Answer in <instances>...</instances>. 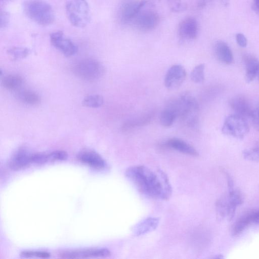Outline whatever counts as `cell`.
Instances as JSON below:
<instances>
[{"instance_id":"6da1fadb","label":"cell","mask_w":259,"mask_h":259,"mask_svg":"<svg viewBox=\"0 0 259 259\" xmlns=\"http://www.w3.org/2000/svg\"><path fill=\"white\" fill-rule=\"evenodd\" d=\"M125 175L146 196L165 200L171 195V187L167 176L161 170L156 171L144 165H135L127 168Z\"/></svg>"},{"instance_id":"7a4b0ae2","label":"cell","mask_w":259,"mask_h":259,"mask_svg":"<svg viewBox=\"0 0 259 259\" xmlns=\"http://www.w3.org/2000/svg\"><path fill=\"white\" fill-rule=\"evenodd\" d=\"M23 10L29 18L41 26H48L54 21L55 15L51 5L44 0H26Z\"/></svg>"},{"instance_id":"3957f363","label":"cell","mask_w":259,"mask_h":259,"mask_svg":"<svg viewBox=\"0 0 259 259\" xmlns=\"http://www.w3.org/2000/svg\"><path fill=\"white\" fill-rule=\"evenodd\" d=\"M228 190V193L222 196L215 203L217 216L222 220H231L237 207L243 202V195L239 190L234 188Z\"/></svg>"},{"instance_id":"277c9868","label":"cell","mask_w":259,"mask_h":259,"mask_svg":"<svg viewBox=\"0 0 259 259\" xmlns=\"http://www.w3.org/2000/svg\"><path fill=\"white\" fill-rule=\"evenodd\" d=\"M65 10L69 21L76 27H84L90 21L91 11L86 0H68Z\"/></svg>"},{"instance_id":"5b68a950","label":"cell","mask_w":259,"mask_h":259,"mask_svg":"<svg viewBox=\"0 0 259 259\" xmlns=\"http://www.w3.org/2000/svg\"><path fill=\"white\" fill-rule=\"evenodd\" d=\"M249 131L246 118L236 114L228 116L224 120L222 133L237 139H242Z\"/></svg>"},{"instance_id":"8992f818","label":"cell","mask_w":259,"mask_h":259,"mask_svg":"<svg viewBox=\"0 0 259 259\" xmlns=\"http://www.w3.org/2000/svg\"><path fill=\"white\" fill-rule=\"evenodd\" d=\"M74 72L80 78L88 81H94L104 74L105 69L98 61L84 59L74 66Z\"/></svg>"},{"instance_id":"52a82bcc","label":"cell","mask_w":259,"mask_h":259,"mask_svg":"<svg viewBox=\"0 0 259 259\" xmlns=\"http://www.w3.org/2000/svg\"><path fill=\"white\" fill-rule=\"evenodd\" d=\"M157 13L151 10H142L131 22L134 27L141 32H149L155 29L159 22Z\"/></svg>"},{"instance_id":"ba28073f","label":"cell","mask_w":259,"mask_h":259,"mask_svg":"<svg viewBox=\"0 0 259 259\" xmlns=\"http://www.w3.org/2000/svg\"><path fill=\"white\" fill-rule=\"evenodd\" d=\"M145 4L143 0H123L118 12L120 22L123 24L131 22Z\"/></svg>"},{"instance_id":"9c48e42d","label":"cell","mask_w":259,"mask_h":259,"mask_svg":"<svg viewBox=\"0 0 259 259\" xmlns=\"http://www.w3.org/2000/svg\"><path fill=\"white\" fill-rule=\"evenodd\" d=\"M50 37L52 45L65 56H71L77 52L76 46L69 38L65 37L62 31L53 32L50 34Z\"/></svg>"},{"instance_id":"30bf717a","label":"cell","mask_w":259,"mask_h":259,"mask_svg":"<svg viewBox=\"0 0 259 259\" xmlns=\"http://www.w3.org/2000/svg\"><path fill=\"white\" fill-rule=\"evenodd\" d=\"M184 67L179 64L174 65L167 70L164 77V85L169 90H174L181 85L186 77Z\"/></svg>"},{"instance_id":"8fae6325","label":"cell","mask_w":259,"mask_h":259,"mask_svg":"<svg viewBox=\"0 0 259 259\" xmlns=\"http://www.w3.org/2000/svg\"><path fill=\"white\" fill-rule=\"evenodd\" d=\"M111 253L107 248H89L64 251L61 254V257L67 258L106 257Z\"/></svg>"},{"instance_id":"7c38bea8","label":"cell","mask_w":259,"mask_h":259,"mask_svg":"<svg viewBox=\"0 0 259 259\" xmlns=\"http://www.w3.org/2000/svg\"><path fill=\"white\" fill-rule=\"evenodd\" d=\"M198 24L195 18L188 17L180 23L178 34L183 40H191L196 38L198 33Z\"/></svg>"},{"instance_id":"4fadbf2b","label":"cell","mask_w":259,"mask_h":259,"mask_svg":"<svg viewBox=\"0 0 259 259\" xmlns=\"http://www.w3.org/2000/svg\"><path fill=\"white\" fill-rule=\"evenodd\" d=\"M229 105L234 113L245 118H251L254 109L244 97L235 96L229 101Z\"/></svg>"},{"instance_id":"5bb4252c","label":"cell","mask_w":259,"mask_h":259,"mask_svg":"<svg viewBox=\"0 0 259 259\" xmlns=\"http://www.w3.org/2000/svg\"><path fill=\"white\" fill-rule=\"evenodd\" d=\"M77 158L81 162L95 169H102L106 165L104 159L98 153L93 151H82L78 153Z\"/></svg>"},{"instance_id":"9a60e30c","label":"cell","mask_w":259,"mask_h":259,"mask_svg":"<svg viewBox=\"0 0 259 259\" xmlns=\"http://www.w3.org/2000/svg\"><path fill=\"white\" fill-rule=\"evenodd\" d=\"M31 155L26 148L19 149L11 158L9 164L10 168L18 170L28 166L31 163Z\"/></svg>"},{"instance_id":"2e32d148","label":"cell","mask_w":259,"mask_h":259,"mask_svg":"<svg viewBox=\"0 0 259 259\" xmlns=\"http://www.w3.org/2000/svg\"><path fill=\"white\" fill-rule=\"evenodd\" d=\"M164 146L180 152L193 156H197L198 152L192 146L180 139L173 138L167 140Z\"/></svg>"},{"instance_id":"e0dca14e","label":"cell","mask_w":259,"mask_h":259,"mask_svg":"<svg viewBox=\"0 0 259 259\" xmlns=\"http://www.w3.org/2000/svg\"><path fill=\"white\" fill-rule=\"evenodd\" d=\"M245 68V79L247 83L251 82L259 72V60L251 55L243 57Z\"/></svg>"},{"instance_id":"ac0fdd59","label":"cell","mask_w":259,"mask_h":259,"mask_svg":"<svg viewBox=\"0 0 259 259\" xmlns=\"http://www.w3.org/2000/svg\"><path fill=\"white\" fill-rule=\"evenodd\" d=\"M159 222V219L155 217L146 218L136 225L133 233L136 236H140L153 231L157 227Z\"/></svg>"},{"instance_id":"d6986e66","label":"cell","mask_w":259,"mask_h":259,"mask_svg":"<svg viewBox=\"0 0 259 259\" xmlns=\"http://www.w3.org/2000/svg\"><path fill=\"white\" fill-rule=\"evenodd\" d=\"M254 210L248 211L241 216L234 223L232 229V234L237 236L241 234L246 228L253 223Z\"/></svg>"},{"instance_id":"ffe728a7","label":"cell","mask_w":259,"mask_h":259,"mask_svg":"<svg viewBox=\"0 0 259 259\" xmlns=\"http://www.w3.org/2000/svg\"><path fill=\"white\" fill-rule=\"evenodd\" d=\"M214 53L217 59L225 64H230L233 61L231 50L228 45L223 41H217L214 46Z\"/></svg>"},{"instance_id":"44dd1931","label":"cell","mask_w":259,"mask_h":259,"mask_svg":"<svg viewBox=\"0 0 259 259\" xmlns=\"http://www.w3.org/2000/svg\"><path fill=\"white\" fill-rule=\"evenodd\" d=\"M154 116V113L150 112L135 118L128 120L122 124L121 130L123 132H127L136 127L147 125L151 121Z\"/></svg>"},{"instance_id":"7402d4cb","label":"cell","mask_w":259,"mask_h":259,"mask_svg":"<svg viewBox=\"0 0 259 259\" xmlns=\"http://www.w3.org/2000/svg\"><path fill=\"white\" fill-rule=\"evenodd\" d=\"M177 116V111L170 104L161 111L160 122L164 127H169L173 124Z\"/></svg>"},{"instance_id":"603a6c76","label":"cell","mask_w":259,"mask_h":259,"mask_svg":"<svg viewBox=\"0 0 259 259\" xmlns=\"http://www.w3.org/2000/svg\"><path fill=\"white\" fill-rule=\"evenodd\" d=\"M23 78L18 75H9L2 80L3 87L7 90L14 91L18 89L22 84Z\"/></svg>"},{"instance_id":"cb8c5ba5","label":"cell","mask_w":259,"mask_h":259,"mask_svg":"<svg viewBox=\"0 0 259 259\" xmlns=\"http://www.w3.org/2000/svg\"><path fill=\"white\" fill-rule=\"evenodd\" d=\"M19 97L23 103L30 105H37L40 101V97L37 94L29 90L21 92Z\"/></svg>"},{"instance_id":"d4e9b609","label":"cell","mask_w":259,"mask_h":259,"mask_svg":"<svg viewBox=\"0 0 259 259\" xmlns=\"http://www.w3.org/2000/svg\"><path fill=\"white\" fill-rule=\"evenodd\" d=\"M104 102L102 96L99 95H91L86 96L82 100L83 106L90 108H98L101 106Z\"/></svg>"},{"instance_id":"484cf974","label":"cell","mask_w":259,"mask_h":259,"mask_svg":"<svg viewBox=\"0 0 259 259\" xmlns=\"http://www.w3.org/2000/svg\"><path fill=\"white\" fill-rule=\"evenodd\" d=\"M8 54L13 60H19L25 58L30 53V50L24 47H13L7 51Z\"/></svg>"},{"instance_id":"4316f807","label":"cell","mask_w":259,"mask_h":259,"mask_svg":"<svg viewBox=\"0 0 259 259\" xmlns=\"http://www.w3.org/2000/svg\"><path fill=\"white\" fill-rule=\"evenodd\" d=\"M205 66L200 64L196 66L192 70L190 74L191 80L195 83H202L204 80Z\"/></svg>"},{"instance_id":"83f0119b","label":"cell","mask_w":259,"mask_h":259,"mask_svg":"<svg viewBox=\"0 0 259 259\" xmlns=\"http://www.w3.org/2000/svg\"><path fill=\"white\" fill-rule=\"evenodd\" d=\"M243 156L247 160L259 162V140L253 147L244 150Z\"/></svg>"},{"instance_id":"f1b7e54d","label":"cell","mask_w":259,"mask_h":259,"mask_svg":"<svg viewBox=\"0 0 259 259\" xmlns=\"http://www.w3.org/2000/svg\"><path fill=\"white\" fill-rule=\"evenodd\" d=\"M49 161L64 160L68 157L67 153L63 150H56L48 153Z\"/></svg>"},{"instance_id":"f546056e","label":"cell","mask_w":259,"mask_h":259,"mask_svg":"<svg viewBox=\"0 0 259 259\" xmlns=\"http://www.w3.org/2000/svg\"><path fill=\"white\" fill-rule=\"evenodd\" d=\"M31 163L35 164H43L49 161L48 154L45 153H36L32 154L31 157Z\"/></svg>"},{"instance_id":"4dcf8cb0","label":"cell","mask_w":259,"mask_h":259,"mask_svg":"<svg viewBox=\"0 0 259 259\" xmlns=\"http://www.w3.org/2000/svg\"><path fill=\"white\" fill-rule=\"evenodd\" d=\"M21 256L25 257H37L40 258H48L50 254L46 251H25L21 253Z\"/></svg>"},{"instance_id":"1f68e13d","label":"cell","mask_w":259,"mask_h":259,"mask_svg":"<svg viewBox=\"0 0 259 259\" xmlns=\"http://www.w3.org/2000/svg\"><path fill=\"white\" fill-rule=\"evenodd\" d=\"M168 6L171 10L175 12H178L186 9L185 5L182 0H167Z\"/></svg>"},{"instance_id":"d6a6232c","label":"cell","mask_w":259,"mask_h":259,"mask_svg":"<svg viewBox=\"0 0 259 259\" xmlns=\"http://www.w3.org/2000/svg\"><path fill=\"white\" fill-rule=\"evenodd\" d=\"M10 21V15L9 13L3 11L1 12L0 15V27L5 28L7 27Z\"/></svg>"},{"instance_id":"836d02e7","label":"cell","mask_w":259,"mask_h":259,"mask_svg":"<svg viewBox=\"0 0 259 259\" xmlns=\"http://www.w3.org/2000/svg\"><path fill=\"white\" fill-rule=\"evenodd\" d=\"M250 118L254 128L259 131V109L256 108L254 109Z\"/></svg>"},{"instance_id":"e575fe53","label":"cell","mask_w":259,"mask_h":259,"mask_svg":"<svg viewBox=\"0 0 259 259\" xmlns=\"http://www.w3.org/2000/svg\"><path fill=\"white\" fill-rule=\"evenodd\" d=\"M236 39L238 45L241 47H245L247 45V39L242 33H238L236 36Z\"/></svg>"},{"instance_id":"d590c367","label":"cell","mask_w":259,"mask_h":259,"mask_svg":"<svg viewBox=\"0 0 259 259\" xmlns=\"http://www.w3.org/2000/svg\"><path fill=\"white\" fill-rule=\"evenodd\" d=\"M209 0H197V7L199 9L203 8Z\"/></svg>"},{"instance_id":"8d00e7d4","label":"cell","mask_w":259,"mask_h":259,"mask_svg":"<svg viewBox=\"0 0 259 259\" xmlns=\"http://www.w3.org/2000/svg\"><path fill=\"white\" fill-rule=\"evenodd\" d=\"M253 223L259 224V210L254 211Z\"/></svg>"},{"instance_id":"74e56055","label":"cell","mask_w":259,"mask_h":259,"mask_svg":"<svg viewBox=\"0 0 259 259\" xmlns=\"http://www.w3.org/2000/svg\"><path fill=\"white\" fill-rule=\"evenodd\" d=\"M253 8L255 11L259 14V0H254Z\"/></svg>"},{"instance_id":"f35d334b","label":"cell","mask_w":259,"mask_h":259,"mask_svg":"<svg viewBox=\"0 0 259 259\" xmlns=\"http://www.w3.org/2000/svg\"><path fill=\"white\" fill-rule=\"evenodd\" d=\"M256 108H257V109H259V104H258V105H257V106Z\"/></svg>"},{"instance_id":"ab89813d","label":"cell","mask_w":259,"mask_h":259,"mask_svg":"<svg viewBox=\"0 0 259 259\" xmlns=\"http://www.w3.org/2000/svg\"><path fill=\"white\" fill-rule=\"evenodd\" d=\"M257 77H258V80H259V72H258V75H257Z\"/></svg>"},{"instance_id":"60d3db41","label":"cell","mask_w":259,"mask_h":259,"mask_svg":"<svg viewBox=\"0 0 259 259\" xmlns=\"http://www.w3.org/2000/svg\"><path fill=\"white\" fill-rule=\"evenodd\" d=\"M1 1H6V0H1Z\"/></svg>"}]
</instances>
